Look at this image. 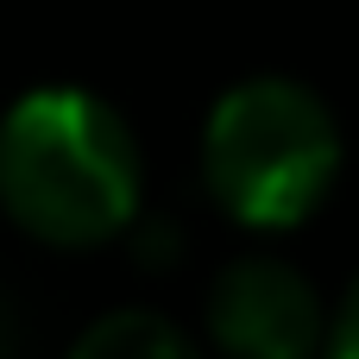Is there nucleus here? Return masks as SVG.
I'll return each mask as SVG.
<instances>
[{
	"instance_id": "f03ea898",
	"label": "nucleus",
	"mask_w": 359,
	"mask_h": 359,
	"mask_svg": "<svg viewBox=\"0 0 359 359\" xmlns=\"http://www.w3.org/2000/svg\"><path fill=\"white\" fill-rule=\"evenodd\" d=\"M341 177V126L328 101L290 76L233 82L202 126V183L215 208L252 233L303 227Z\"/></svg>"
},
{
	"instance_id": "7ed1b4c3",
	"label": "nucleus",
	"mask_w": 359,
	"mask_h": 359,
	"mask_svg": "<svg viewBox=\"0 0 359 359\" xmlns=\"http://www.w3.org/2000/svg\"><path fill=\"white\" fill-rule=\"evenodd\" d=\"M221 359H316L328 341V309L290 259H233L202 303Z\"/></svg>"
},
{
	"instance_id": "39448f33",
	"label": "nucleus",
	"mask_w": 359,
	"mask_h": 359,
	"mask_svg": "<svg viewBox=\"0 0 359 359\" xmlns=\"http://www.w3.org/2000/svg\"><path fill=\"white\" fill-rule=\"evenodd\" d=\"M322 353H328V359H359V278H353V290L341 297V309L328 316V341H322Z\"/></svg>"
},
{
	"instance_id": "f257e3e1",
	"label": "nucleus",
	"mask_w": 359,
	"mask_h": 359,
	"mask_svg": "<svg viewBox=\"0 0 359 359\" xmlns=\"http://www.w3.org/2000/svg\"><path fill=\"white\" fill-rule=\"evenodd\" d=\"M145 202V151L114 101L32 88L0 114V208L19 233L88 252L120 240Z\"/></svg>"
},
{
	"instance_id": "20e7f679",
	"label": "nucleus",
	"mask_w": 359,
	"mask_h": 359,
	"mask_svg": "<svg viewBox=\"0 0 359 359\" xmlns=\"http://www.w3.org/2000/svg\"><path fill=\"white\" fill-rule=\"evenodd\" d=\"M69 359H202V347L151 309H114L76 334Z\"/></svg>"
}]
</instances>
